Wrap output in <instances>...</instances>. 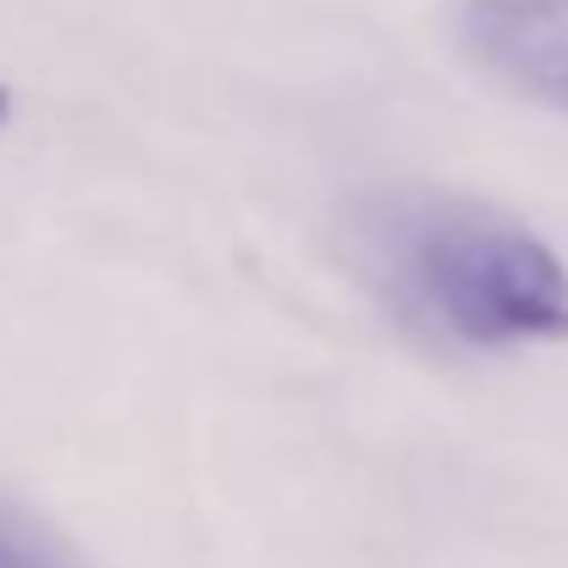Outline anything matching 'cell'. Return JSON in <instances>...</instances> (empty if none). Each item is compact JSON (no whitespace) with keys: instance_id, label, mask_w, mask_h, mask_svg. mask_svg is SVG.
<instances>
[{"instance_id":"cell-1","label":"cell","mask_w":568,"mask_h":568,"mask_svg":"<svg viewBox=\"0 0 568 568\" xmlns=\"http://www.w3.org/2000/svg\"><path fill=\"white\" fill-rule=\"evenodd\" d=\"M337 243L359 287L430 348L503 359L568 343V260L503 204L371 189L337 215Z\"/></svg>"},{"instance_id":"cell-4","label":"cell","mask_w":568,"mask_h":568,"mask_svg":"<svg viewBox=\"0 0 568 568\" xmlns=\"http://www.w3.org/2000/svg\"><path fill=\"white\" fill-rule=\"evenodd\" d=\"M6 122H11V89L0 83V128H6Z\"/></svg>"},{"instance_id":"cell-2","label":"cell","mask_w":568,"mask_h":568,"mask_svg":"<svg viewBox=\"0 0 568 568\" xmlns=\"http://www.w3.org/2000/svg\"><path fill=\"white\" fill-rule=\"evenodd\" d=\"M453 33L491 83L568 116V0H458Z\"/></svg>"},{"instance_id":"cell-3","label":"cell","mask_w":568,"mask_h":568,"mask_svg":"<svg viewBox=\"0 0 568 568\" xmlns=\"http://www.w3.org/2000/svg\"><path fill=\"white\" fill-rule=\"evenodd\" d=\"M0 568H83V558L28 508L0 503Z\"/></svg>"}]
</instances>
